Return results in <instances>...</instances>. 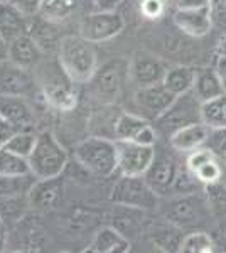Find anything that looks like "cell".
<instances>
[{"instance_id": "obj_1", "label": "cell", "mask_w": 226, "mask_h": 253, "mask_svg": "<svg viewBox=\"0 0 226 253\" xmlns=\"http://www.w3.org/2000/svg\"><path fill=\"white\" fill-rule=\"evenodd\" d=\"M34 76L38 81V88L41 89L49 107H52L57 112H71L76 108V83L61 68L57 58L54 61H46L44 58L39 66L34 69Z\"/></svg>"}, {"instance_id": "obj_2", "label": "cell", "mask_w": 226, "mask_h": 253, "mask_svg": "<svg viewBox=\"0 0 226 253\" xmlns=\"http://www.w3.org/2000/svg\"><path fill=\"white\" fill-rule=\"evenodd\" d=\"M57 61L76 84H86L98 69L93 42L83 36H63L57 47Z\"/></svg>"}, {"instance_id": "obj_3", "label": "cell", "mask_w": 226, "mask_h": 253, "mask_svg": "<svg viewBox=\"0 0 226 253\" xmlns=\"http://www.w3.org/2000/svg\"><path fill=\"white\" fill-rule=\"evenodd\" d=\"M75 159L91 174L110 177L118 170L117 140L100 135L85 138L75 147Z\"/></svg>"}, {"instance_id": "obj_4", "label": "cell", "mask_w": 226, "mask_h": 253, "mask_svg": "<svg viewBox=\"0 0 226 253\" xmlns=\"http://www.w3.org/2000/svg\"><path fill=\"white\" fill-rule=\"evenodd\" d=\"M27 161L36 179H52L63 174L69 157L66 149L51 132H43L38 135L36 147Z\"/></svg>"}, {"instance_id": "obj_5", "label": "cell", "mask_w": 226, "mask_h": 253, "mask_svg": "<svg viewBox=\"0 0 226 253\" xmlns=\"http://www.w3.org/2000/svg\"><path fill=\"white\" fill-rule=\"evenodd\" d=\"M201 105L203 103L198 100V96L194 95L192 89L184 93V95L176 96L174 103L154 122V128L157 132V135H164L166 138H169L172 133H176L184 126L203 122Z\"/></svg>"}, {"instance_id": "obj_6", "label": "cell", "mask_w": 226, "mask_h": 253, "mask_svg": "<svg viewBox=\"0 0 226 253\" xmlns=\"http://www.w3.org/2000/svg\"><path fill=\"white\" fill-rule=\"evenodd\" d=\"M129 64L127 59L115 58L96 69L93 78L86 83L94 100L103 105H110L117 100L129 78Z\"/></svg>"}, {"instance_id": "obj_7", "label": "cell", "mask_w": 226, "mask_h": 253, "mask_svg": "<svg viewBox=\"0 0 226 253\" xmlns=\"http://www.w3.org/2000/svg\"><path fill=\"white\" fill-rule=\"evenodd\" d=\"M159 194L149 186L143 175H122L113 186L110 199L117 206L150 211L157 208Z\"/></svg>"}, {"instance_id": "obj_8", "label": "cell", "mask_w": 226, "mask_h": 253, "mask_svg": "<svg viewBox=\"0 0 226 253\" xmlns=\"http://www.w3.org/2000/svg\"><path fill=\"white\" fill-rule=\"evenodd\" d=\"M125 22L122 15L115 10H96L88 14L80 24V36L90 42H105L123 31Z\"/></svg>"}, {"instance_id": "obj_9", "label": "cell", "mask_w": 226, "mask_h": 253, "mask_svg": "<svg viewBox=\"0 0 226 253\" xmlns=\"http://www.w3.org/2000/svg\"><path fill=\"white\" fill-rule=\"evenodd\" d=\"M164 216L178 228H189L201 224L206 219V203L194 194H182L172 199L164 210Z\"/></svg>"}, {"instance_id": "obj_10", "label": "cell", "mask_w": 226, "mask_h": 253, "mask_svg": "<svg viewBox=\"0 0 226 253\" xmlns=\"http://www.w3.org/2000/svg\"><path fill=\"white\" fill-rule=\"evenodd\" d=\"M118 172L122 175H143L155 159V145H142L130 140H117Z\"/></svg>"}, {"instance_id": "obj_11", "label": "cell", "mask_w": 226, "mask_h": 253, "mask_svg": "<svg viewBox=\"0 0 226 253\" xmlns=\"http://www.w3.org/2000/svg\"><path fill=\"white\" fill-rule=\"evenodd\" d=\"M38 81L34 71L20 68L12 61L0 63V96H31L36 91Z\"/></svg>"}, {"instance_id": "obj_12", "label": "cell", "mask_w": 226, "mask_h": 253, "mask_svg": "<svg viewBox=\"0 0 226 253\" xmlns=\"http://www.w3.org/2000/svg\"><path fill=\"white\" fill-rule=\"evenodd\" d=\"M176 95L166 88V84L160 83L149 84V86L137 88L134 95L135 107L140 112V117L147 118L149 122H155L174 103Z\"/></svg>"}, {"instance_id": "obj_13", "label": "cell", "mask_w": 226, "mask_h": 253, "mask_svg": "<svg viewBox=\"0 0 226 253\" xmlns=\"http://www.w3.org/2000/svg\"><path fill=\"white\" fill-rule=\"evenodd\" d=\"M179 170L181 169H179L178 162L171 156L155 152L154 162H152L150 167L147 169V172L143 174V177H145V181L149 182V186L155 193L159 196H164L174 189Z\"/></svg>"}, {"instance_id": "obj_14", "label": "cell", "mask_w": 226, "mask_h": 253, "mask_svg": "<svg viewBox=\"0 0 226 253\" xmlns=\"http://www.w3.org/2000/svg\"><path fill=\"white\" fill-rule=\"evenodd\" d=\"M166 71L167 66L164 64V61L147 52H138L129 64V80L137 88L149 86V84L160 83Z\"/></svg>"}, {"instance_id": "obj_15", "label": "cell", "mask_w": 226, "mask_h": 253, "mask_svg": "<svg viewBox=\"0 0 226 253\" xmlns=\"http://www.w3.org/2000/svg\"><path fill=\"white\" fill-rule=\"evenodd\" d=\"M174 24L184 34L192 38H203L213 29V19L209 5L204 7H178L174 12Z\"/></svg>"}, {"instance_id": "obj_16", "label": "cell", "mask_w": 226, "mask_h": 253, "mask_svg": "<svg viewBox=\"0 0 226 253\" xmlns=\"http://www.w3.org/2000/svg\"><path fill=\"white\" fill-rule=\"evenodd\" d=\"M7 59L20 68L34 71L44 59V52L31 36L22 34L7 44Z\"/></svg>"}, {"instance_id": "obj_17", "label": "cell", "mask_w": 226, "mask_h": 253, "mask_svg": "<svg viewBox=\"0 0 226 253\" xmlns=\"http://www.w3.org/2000/svg\"><path fill=\"white\" fill-rule=\"evenodd\" d=\"M63 179H38L29 193V205L38 211H51L63 199Z\"/></svg>"}, {"instance_id": "obj_18", "label": "cell", "mask_w": 226, "mask_h": 253, "mask_svg": "<svg viewBox=\"0 0 226 253\" xmlns=\"http://www.w3.org/2000/svg\"><path fill=\"white\" fill-rule=\"evenodd\" d=\"M130 240L115 226H103L94 233L86 252L91 253H129Z\"/></svg>"}, {"instance_id": "obj_19", "label": "cell", "mask_w": 226, "mask_h": 253, "mask_svg": "<svg viewBox=\"0 0 226 253\" xmlns=\"http://www.w3.org/2000/svg\"><path fill=\"white\" fill-rule=\"evenodd\" d=\"M27 34L38 42V46L43 49L44 54L57 51L61 39H63L57 32V22H52V20L43 17L41 14L29 19Z\"/></svg>"}, {"instance_id": "obj_20", "label": "cell", "mask_w": 226, "mask_h": 253, "mask_svg": "<svg viewBox=\"0 0 226 253\" xmlns=\"http://www.w3.org/2000/svg\"><path fill=\"white\" fill-rule=\"evenodd\" d=\"M0 117L19 130H29L34 120L31 105L24 96H0Z\"/></svg>"}, {"instance_id": "obj_21", "label": "cell", "mask_w": 226, "mask_h": 253, "mask_svg": "<svg viewBox=\"0 0 226 253\" xmlns=\"http://www.w3.org/2000/svg\"><path fill=\"white\" fill-rule=\"evenodd\" d=\"M209 133V126L204 122L199 124L187 125L184 128L178 130L169 137V144L178 152H192V150L199 149L204 145Z\"/></svg>"}, {"instance_id": "obj_22", "label": "cell", "mask_w": 226, "mask_h": 253, "mask_svg": "<svg viewBox=\"0 0 226 253\" xmlns=\"http://www.w3.org/2000/svg\"><path fill=\"white\" fill-rule=\"evenodd\" d=\"M27 27L29 19L26 15L20 14L9 2H0V38L7 44L19 36L27 34Z\"/></svg>"}, {"instance_id": "obj_23", "label": "cell", "mask_w": 226, "mask_h": 253, "mask_svg": "<svg viewBox=\"0 0 226 253\" xmlns=\"http://www.w3.org/2000/svg\"><path fill=\"white\" fill-rule=\"evenodd\" d=\"M192 91H194V95L198 96L201 103H204V101H209L213 98L220 96L226 89L223 86V81H221L218 69L206 66L198 68V71H196V81L194 86H192Z\"/></svg>"}, {"instance_id": "obj_24", "label": "cell", "mask_w": 226, "mask_h": 253, "mask_svg": "<svg viewBox=\"0 0 226 253\" xmlns=\"http://www.w3.org/2000/svg\"><path fill=\"white\" fill-rule=\"evenodd\" d=\"M196 71H198V68L182 66V64L171 66V68H167L162 83L166 84V88L169 89L171 93H174L176 96L184 95V93L191 91L192 86H194Z\"/></svg>"}, {"instance_id": "obj_25", "label": "cell", "mask_w": 226, "mask_h": 253, "mask_svg": "<svg viewBox=\"0 0 226 253\" xmlns=\"http://www.w3.org/2000/svg\"><path fill=\"white\" fill-rule=\"evenodd\" d=\"M149 124L150 122L140 115L122 112L117 118V124H115V140L134 142L138 133L143 130V126H147Z\"/></svg>"}, {"instance_id": "obj_26", "label": "cell", "mask_w": 226, "mask_h": 253, "mask_svg": "<svg viewBox=\"0 0 226 253\" xmlns=\"http://www.w3.org/2000/svg\"><path fill=\"white\" fill-rule=\"evenodd\" d=\"M201 117L209 128L226 126V91L201 105Z\"/></svg>"}, {"instance_id": "obj_27", "label": "cell", "mask_w": 226, "mask_h": 253, "mask_svg": "<svg viewBox=\"0 0 226 253\" xmlns=\"http://www.w3.org/2000/svg\"><path fill=\"white\" fill-rule=\"evenodd\" d=\"M78 0H43L41 15L52 22H63L75 14Z\"/></svg>"}, {"instance_id": "obj_28", "label": "cell", "mask_w": 226, "mask_h": 253, "mask_svg": "<svg viewBox=\"0 0 226 253\" xmlns=\"http://www.w3.org/2000/svg\"><path fill=\"white\" fill-rule=\"evenodd\" d=\"M181 253H213L215 252V240L206 231H192L181 240Z\"/></svg>"}, {"instance_id": "obj_29", "label": "cell", "mask_w": 226, "mask_h": 253, "mask_svg": "<svg viewBox=\"0 0 226 253\" xmlns=\"http://www.w3.org/2000/svg\"><path fill=\"white\" fill-rule=\"evenodd\" d=\"M29 172H31V167H29L27 159L10 152L5 147L0 149V177H7V175H24Z\"/></svg>"}, {"instance_id": "obj_30", "label": "cell", "mask_w": 226, "mask_h": 253, "mask_svg": "<svg viewBox=\"0 0 226 253\" xmlns=\"http://www.w3.org/2000/svg\"><path fill=\"white\" fill-rule=\"evenodd\" d=\"M36 142H38V133L31 132V130H19V132L7 142L5 149H9L10 152L17 154V156L24 159H29V156H31L36 147Z\"/></svg>"}, {"instance_id": "obj_31", "label": "cell", "mask_w": 226, "mask_h": 253, "mask_svg": "<svg viewBox=\"0 0 226 253\" xmlns=\"http://www.w3.org/2000/svg\"><path fill=\"white\" fill-rule=\"evenodd\" d=\"M221 161H223V159L211 156L209 159H206L203 164H199L196 167V169H192L191 172L196 175V179H198L203 186L211 184V182L218 181V177L223 172L225 162H221Z\"/></svg>"}, {"instance_id": "obj_32", "label": "cell", "mask_w": 226, "mask_h": 253, "mask_svg": "<svg viewBox=\"0 0 226 253\" xmlns=\"http://www.w3.org/2000/svg\"><path fill=\"white\" fill-rule=\"evenodd\" d=\"M204 149H208L216 157L225 159L226 157V126H216L209 128L208 138L204 142Z\"/></svg>"}, {"instance_id": "obj_33", "label": "cell", "mask_w": 226, "mask_h": 253, "mask_svg": "<svg viewBox=\"0 0 226 253\" xmlns=\"http://www.w3.org/2000/svg\"><path fill=\"white\" fill-rule=\"evenodd\" d=\"M206 194L211 203H218V205H226V162L223 167V172L218 177V181L206 184Z\"/></svg>"}, {"instance_id": "obj_34", "label": "cell", "mask_w": 226, "mask_h": 253, "mask_svg": "<svg viewBox=\"0 0 226 253\" xmlns=\"http://www.w3.org/2000/svg\"><path fill=\"white\" fill-rule=\"evenodd\" d=\"M209 9H211L213 27L226 34V0H211Z\"/></svg>"}, {"instance_id": "obj_35", "label": "cell", "mask_w": 226, "mask_h": 253, "mask_svg": "<svg viewBox=\"0 0 226 253\" xmlns=\"http://www.w3.org/2000/svg\"><path fill=\"white\" fill-rule=\"evenodd\" d=\"M166 2L164 0H142L140 2V14L145 19L155 20L166 12Z\"/></svg>"}, {"instance_id": "obj_36", "label": "cell", "mask_w": 226, "mask_h": 253, "mask_svg": "<svg viewBox=\"0 0 226 253\" xmlns=\"http://www.w3.org/2000/svg\"><path fill=\"white\" fill-rule=\"evenodd\" d=\"M9 3L14 5L22 15H26L27 19H31V17H34V15L41 14L43 0H9Z\"/></svg>"}, {"instance_id": "obj_37", "label": "cell", "mask_w": 226, "mask_h": 253, "mask_svg": "<svg viewBox=\"0 0 226 253\" xmlns=\"http://www.w3.org/2000/svg\"><path fill=\"white\" fill-rule=\"evenodd\" d=\"M19 132V128L15 125H12L9 120L0 117V149L7 145V142L10 140L15 133Z\"/></svg>"}, {"instance_id": "obj_38", "label": "cell", "mask_w": 226, "mask_h": 253, "mask_svg": "<svg viewBox=\"0 0 226 253\" xmlns=\"http://www.w3.org/2000/svg\"><path fill=\"white\" fill-rule=\"evenodd\" d=\"M7 240H9V230H7V223H5V219L0 216V252L5 250Z\"/></svg>"}, {"instance_id": "obj_39", "label": "cell", "mask_w": 226, "mask_h": 253, "mask_svg": "<svg viewBox=\"0 0 226 253\" xmlns=\"http://www.w3.org/2000/svg\"><path fill=\"white\" fill-rule=\"evenodd\" d=\"M96 3L98 10H115V7L122 2V0H93Z\"/></svg>"}, {"instance_id": "obj_40", "label": "cell", "mask_w": 226, "mask_h": 253, "mask_svg": "<svg viewBox=\"0 0 226 253\" xmlns=\"http://www.w3.org/2000/svg\"><path fill=\"white\" fill-rule=\"evenodd\" d=\"M218 73H220L221 76V81H223V86L226 89V58H221V56H218V61H216V66Z\"/></svg>"}, {"instance_id": "obj_41", "label": "cell", "mask_w": 226, "mask_h": 253, "mask_svg": "<svg viewBox=\"0 0 226 253\" xmlns=\"http://www.w3.org/2000/svg\"><path fill=\"white\" fill-rule=\"evenodd\" d=\"M211 0H181L179 7H204L209 5Z\"/></svg>"}, {"instance_id": "obj_42", "label": "cell", "mask_w": 226, "mask_h": 253, "mask_svg": "<svg viewBox=\"0 0 226 253\" xmlns=\"http://www.w3.org/2000/svg\"><path fill=\"white\" fill-rule=\"evenodd\" d=\"M216 54L221 56V58H226V34L221 38V41L218 42L216 46Z\"/></svg>"}, {"instance_id": "obj_43", "label": "cell", "mask_w": 226, "mask_h": 253, "mask_svg": "<svg viewBox=\"0 0 226 253\" xmlns=\"http://www.w3.org/2000/svg\"><path fill=\"white\" fill-rule=\"evenodd\" d=\"M7 59V42L0 38V63Z\"/></svg>"}, {"instance_id": "obj_44", "label": "cell", "mask_w": 226, "mask_h": 253, "mask_svg": "<svg viewBox=\"0 0 226 253\" xmlns=\"http://www.w3.org/2000/svg\"><path fill=\"white\" fill-rule=\"evenodd\" d=\"M164 2H166L167 7H174V9H178L181 5V0H164Z\"/></svg>"}, {"instance_id": "obj_45", "label": "cell", "mask_w": 226, "mask_h": 253, "mask_svg": "<svg viewBox=\"0 0 226 253\" xmlns=\"http://www.w3.org/2000/svg\"><path fill=\"white\" fill-rule=\"evenodd\" d=\"M0 2H9V0H0Z\"/></svg>"}, {"instance_id": "obj_46", "label": "cell", "mask_w": 226, "mask_h": 253, "mask_svg": "<svg viewBox=\"0 0 226 253\" xmlns=\"http://www.w3.org/2000/svg\"><path fill=\"white\" fill-rule=\"evenodd\" d=\"M223 161H225V162H226V157H225V159H223Z\"/></svg>"}]
</instances>
